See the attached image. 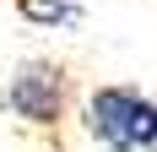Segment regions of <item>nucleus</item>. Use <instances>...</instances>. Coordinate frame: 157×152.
<instances>
[{
	"instance_id": "1",
	"label": "nucleus",
	"mask_w": 157,
	"mask_h": 152,
	"mask_svg": "<svg viewBox=\"0 0 157 152\" xmlns=\"http://www.w3.org/2000/svg\"><path fill=\"white\" fill-rule=\"evenodd\" d=\"M81 125L109 152H157V98L141 87H92L81 103Z\"/></svg>"
},
{
	"instance_id": "2",
	"label": "nucleus",
	"mask_w": 157,
	"mask_h": 152,
	"mask_svg": "<svg viewBox=\"0 0 157 152\" xmlns=\"http://www.w3.org/2000/svg\"><path fill=\"white\" fill-rule=\"evenodd\" d=\"M65 65L54 60H22L11 71V82H6V103H11L16 120L27 125H60L65 114Z\"/></svg>"
},
{
	"instance_id": "3",
	"label": "nucleus",
	"mask_w": 157,
	"mask_h": 152,
	"mask_svg": "<svg viewBox=\"0 0 157 152\" xmlns=\"http://www.w3.org/2000/svg\"><path fill=\"white\" fill-rule=\"evenodd\" d=\"M22 11L33 22H49V27H65V22H81V11L71 0H22Z\"/></svg>"
}]
</instances>
